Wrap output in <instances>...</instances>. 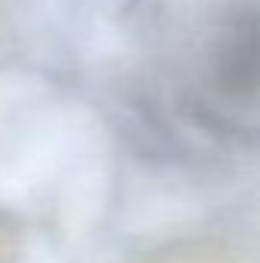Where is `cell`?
Instances as JSON below:
<instances>
[{"mask_svg": "<svg viewBox=\"0 0 260 263\" xmlns=\"http://www.w3.org/2000/svg\"><path fill=\"white\" fill-rule=\"evenodd\" d=\"M211 80L233 101L260 95V6H245L220 25L211 46Z\"/></svg>", "mask_w": 260, "mask_h": 263, "instance_id": "obj_1", "label": "cell"}]
</instances>
